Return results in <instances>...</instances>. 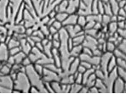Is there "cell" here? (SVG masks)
<instances>
[{
  "label": "cell",
  "instance_id": "cell-1",
  "mask_svg": "<svg viewBox=\"0 0 126 94\" xmlns=\"http://www.w3.org/2000/svg\"><path fill=\"white\" fill-rule=\"evenodd\" d=\"M31 87L30 81L26 72H18L17 78L14 81V88L21 91V93H29Z\"/></svg>",
  "mask_w": 126,
  "mask_h": 94
},
{
  "label": "cell",
  "instance_id": "cell-2",
  "mask_svg": "<svg viewBox=\"0 0 126 94\" xmlns=\"http://www.w3.org/2000/svg\"><path fill=\"white\" fill-rule=\"evenodd\" d=\"M78 14H72L67 16L66 20L62 22L63 26H66V25H74L77 24L78 21Z\"/></svg>",
  "mask_w": 126,
  "mask_h": 94
},
{
  "label": "cell",
  "instance_id": "cell-3",
  "mask_svg": "<svg viewBox=\"0 0 126 94\" xmlns=\"http://www.w3.org/2000/svg\"><path fill=\"white\" fill-rule=\"evenodd\" d=\"M50 85L52 86V89L54 90V93H62V83L60 82H51Z\"/></svg>",
  "mask_w": 126,
  "mask_h": 94
},
{
  "label": "cell",
  "instance_id": "cell-4",
  "mask_svg": "<svg viewBox=\"0 0 126 94\" xmlns=\"http://www.w3.org/2000/svg\"><path fill=\"white\" fill-rule=\"evenodd\" d=\"M20 46V41L17 39H16V38L12 37L11 36L10 40L9 41V42L7 43V47H8V48H12V47H19Z\"/></svg>",
  "mask_w": 126,
  "mask_h": 94
},
{
  "label": "cell",
  "instance_id": "cell-5",
  "mask_svg": "<svg viewBox=\"0 0 126 94\" xmlns=\"http://www.w3.org/2000/svg\"><path fill=\"white\" fill-rule=\"evenodd\" d=\"M68 15H69V14H67L66 12H59V13H57L56 15H55V20L58 21H61L62 23V22L67 18Z\"/></svg>",
  "mask_w": 126,
  "mask_h": 94
},
{
  "label": "cell",
  "instance_id": "cell-6",
  "mask_svg": "<svg viewBox=\"0 0 126 94\" xmlns=\"http://www.w3.org/2000/svg\"><path fill=\"white\" fill-rule=\"evenodd\" d=\"M87 23V19L85 15H79L78 16V21H77V24L79 25L80 26H82L83 28L85 26Z\"/></svg>",
  "mask_w": 126,
  "mask_h": 94
},
{
  "label": "cell",
  "instance_id": "cell-7",
  "mask_svg": "<svg viewBox=\"0 0 126 94\" xmlns=\"http://www.w3.org/2000/svg\"><path fill=\"white\" fill-rule=\"evenodd\" d=\"M115 43L112 42H107V51L108 53H113L114 50H115Z\"/></svg>",
  "mask_w": 126,
  "mask_h": 94
},
{
  "label": "cell",
  "instance_id": "cell-8",
  "mask_svg": "<svg viewBox=\"0 0 126 94\" xmlns=\"http://www.w3.org/2000/svg\"><path fill=\"white\" fill-rule=\"evenodd\" d=\"M21 51V47H12V48H10L9 49V55H12V56H14V55L17 54L18 53H20Z\"/></svg>",
  "mask_w": 126,
  "mask_h": 94
},
{
  "label": "cell",
  "instance_id": "cell-9",
  "mask_svg": "<svg viewBox=\"0 0 126 94\" xmlns=\"http://www.w3.org/2000/svg\"><path fill=\"white\" fill-rule=\"evenodd\" d=\"M52 26H54L55 29H57L58 31H60L61 29H62V27H63V25H62V22H61V21H56V20H55V22L53 23Z\"/></svg>",
  "mask_w": 126,
  "mask_h": 94
},
{
  "label": "cell",
  "instance_id": "cell-10",
  "mask_svg": "<svg viewBox=\"0 0 126 94\" xmlns=\"http://www.w3.org/2000/svg\"><path fill=\"white\" fill-rule=\"evenodd\" d=\"M21 64H22V65H24L25 67H26V66H28V65H30V64H32V62H31L30 59L28 58V56L25 57V58L23 59Z\"/></svg>",
  "mask_w": 126,
  "mask_h": 94
},
{
  "label": "cell",
  "instance_id": "cell-11",
  "mask_svg": "<svg viewBox=\"0 0 126 94\" xmlns=\"http://www.w3.org/2000/svg\"><path fill=\"white\" fill-rule=\"evenodd\" d=\"M86 70L87 69H85V68L84 67L83 65H81V64H79V67H78V70H77V71L79 73H81V74H84L85 71H86Z\"/></svg>",
  "mask_w": 126,
  "mask_h": 94
},
{
  "label": "cell",
  "instance_id": "cell-12",
  "mask_svg": "<svg viewBox=\"0 0 126 94\" xmlns=\"http://www.w3.org/2000/svg\"><path fill=\"white\" fill-rule=\"evenodd\" d=\"M67 1H70V0H67Z\"/></svg>",
  "mask_w": 126,
  "mask_h": 94
}]
</instances>
